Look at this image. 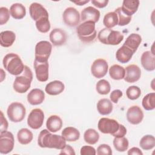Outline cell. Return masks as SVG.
I'll use <instances>...</instances> for the list:
<instances>
[{
    "mask_svg": "<svg viewBox=\"0 0 155 155\" xmlns=\"http://www.w3.org/2000/svg\"><path fill=\"white\" fill-rule=\"evenodd\" d=\"M126 94L129 99L135 100L140 97L141 94V90L137 86L133 85L129 87L127 89Z\"/></svg>",
    "mask_w": 155,
    "mask_h": 155,
    "instance_id": "ab89813d",
    "label": "cell"
},
{
    "mask_svg": "<svg viewBox=\"0 0 155 155\" xmlns=\"http://www.w3.org/2000/svg\"><path fill=\"white\" fill-rule=\"evenodd\" d=\"M97 155H111L112 150L111 147L107 144H101L97 148Z\"/></svg>",
    "mask_w": 155,
    "mask_h": 155,
    "instance_id": "b9f144b4",
    "label": "cell"
},
{
    "mask_svg": "<svg viewBox=\"0 0 155 155\" xmlns=\"http://www.w3.org/2000/svg\"><path fill=\"white\" fill-rule=\"evenodd\" d=\"M2 64L8 73L15 76L21 74L23 72L25 66L20 57L13 53H8L4 56Z\"/></svg>",
    "mask_w": 155,
    "mask_h": 155,
    "instance_id": "3957f363",
    "label": "cell"
},
{
    "mask_svg": "<svg viewBox=\"0 0 155 155\" xmlns=\"http://www.w3.org/2000/svg\"><path fill=\"white\" fill-rule=\"evenodd\" d=\"M122 95L123 93L120 90H114L111 93L110 97L111 102L117 104L119 99H120L122 96Z\"/></svg>",
    "mask_w": 155,
    "mask_h": 155,
    "instance_id": "7bdbcfd3",
    "label": "cell"
},
{
    "mask_svg": "<svg viewBox=\"0 0 155 155\" xmlns=\"http://www.w3.org/2000/svg\"><path fill=\"white\" fill-rule=\"evenodd\" d=\"M113 145L117 151L124 152L128 149L129 143L128 139L124 136L114 137L113 140Z\"/></svg>",
    "mask_w": 155,
    "mask_h": 155,
    "instance_id": "d590c367",
    "label": "cell"
},
{
    "mask_svg": "<svg viewBox=\"0 0 155 155\" xmlns=\"http://www.w3.org/2000/svg\"><path fill=\"white\" fill-rule=\"evenodd\" d=\"M65 89V85L60 81H53L47 84L45 91V92L52 96L59 94Z\"/></svg>",
    "mask_w": 155,
    "mask_h": 155,
    "instance_id": "44dd1931",
    "label": "cell"
},
{
    "mask_svg": "<svg viewBox=\"0 0 155 155\" xmlns=\"http://www.w3.org/2000/svg\"><path fill=\"white\" fill-rule=\"evenodd\" d=\"M104 25L107 28H111L118 24V17L116 12H111L107 13L104 18Z\"/></svg>",
    "mask_w": 155,
    "mask_h": 155,
    "instance_id": "1f68e13d",
    "label": "cell"
},
{
    "mask_svg": "<svg viewBox=\"0 0 155 155\" xmlns=\"http://www.w3.org/2000/svg\"><path fill=\"white\" fill-rule=\"evenodd\" d=\"M84 139L86 143L94 145L97 143L99 139V134L97 131L93 128L87 130L84 134Z\"/></svg>",
    "mask_w": 155,
    "mask_h": 155,
    "instance_id": "d6a6232c",
    "label": "cell"
},
{
    "mask_svg": "<svg viewBox=\"0 0 155 155\" xmlns=\"http://www.w3.org/2000/svg\"><path fill=\"white\" fill-rule=\"evenodd\" d=\"M62 136L68 142H74L80 137V133L78 129L72 127L65 128L62 131Z\"/></svg>",
    "mask_w": 155,
    "mask_h": 155,
    "instance_id": "4316f807",
    "label": "cell"
},
{
    "mask_svg": "<svg viewBox=\"0 0 155 155\" xmlns=\"http://www.w3.org/2000/svg\"><path fill=\"white\" fill-rule=\"evenodd\" d=\"M139 5V1L138 0H125L122 2L121 9L124 13L131 16L137 12Z\"/></svg>",
    "mask_w": 155,
    "mask_h": 155,
    "instance_id": "d4e9b609",
    "label": "cell"
},
{
    "mask_svg": "<svg viewBox=\"0 0 155 155\" xmlns=\"http://www.w3.org/2000/svg\"><path fill=\"white\" fill-rule=\"evenodd\" d=\"M110 84L105 79H101L99 81L96 85V90L97 92L100 94H107L110 93Z\"/></svg>",
    "mask_w": 155,
    "mask_h": 155,
    "instance_id": "8d00e7d4",
    "label": "cell"
},
{
    "mask_svg": "<svg viewBox=\"0 0 155 155\" xmlns=\"http://www.w3.org/2000/svg\"><path fill=\"white\" fill-rule=\"evenodd\" d=\"M7 113L10 120L16 123L22 121L24 119L26 110L23 104L15 102L10 104L8 107Z\"/></svg>",
    "mask_w": 155,
    "mask_h": 155,
    "instance_id": "52a82bcc",
    "label": "cell"
},
{
    "mask_svg": "<svg viewBox=\"0 0 155 155\" xmlns=\"http://www.w3.org/2000/svg\"><path fill=\"white\" fill-rule=\"evenodd\" d=\"M125 73V68L117 64H114L109 69V74L110 77L114 80H120L124 78Z\"/></svg>",
    "mask_w": 155,
    "mask_h": 155,
    "instance_id": "4dcf8cb0",
    "label": "cell"
},
{
    "mask_svg": "<svg viewBox=\"0 0 155 155\" xmlns=\"http://www.w3.org/2000/svg\"><path fill=\"white\" fill-rule=\"evenodd\" d=\"M15 140L13 134L10 131H4L0 133V153L8 154L14 147Z\"/></svg>",
    "mask_w": 155,
    "mask_h": 155,
    "instance_id": "9c48e42d",
    "label": "cell"
},
{
    "mask_svg": "<svg viewBox=\"0 0 155 155\" xmlns=\"http://www.w3.org/2000/svg\"><path fill=\"white\" fill-rule=\"evenodd\" d=\"M100 18V12L96 8L88 6L81 12V21L82 22L92 21L97 22Z\"/></svg>",
    "mask_w": 155,
    "mask_h": 155,
    "instance_id": "e0dca14e",
    "label": "cell"
},
{
    "mask_svg": "<svg viewBox=\"0 0 155 155\" xmlns=\"http://www.w3.org/2000/svg\"><path fill=\"white\" fill-rule=\"evenodd\" d=\"M62 124V120L59 116L51 115L47 120L46 127L50 132L55 133L61 129Z\"/></svg>",
    "mask_w": 155,
    "mask_h": 155,
    "instance_id": "603a6c76",
    "label": "cell"
},
{
    "mask_svg": "<svg viewBox=\"0 0 155 155\" xmlns=\"http://www.w3.org/2000/svg\"><path fill=\"white\" fill-rule=\"evenodd\" d=\"M62 18L67 25L75 27L80 22V14L75 8L70 7L63 12Z\"/></svg>",
    "mask_w": 155,
    "mask_h": 155,
    "instance_id": "7c38bea8",
    "label": "cell"
},
{
    "mask_svg": "<svg viewBox=\"0 0 155 155\" xmlns=\"http://www.w3.org/2000/svg\"><path fill=\"white\" fill-rule=\"evenodd\" d=\"M142 42L141 36L137 33H131L126 39L124 45L131 50L134 53Z\"/></svg>",
    "mask_w": 155,
    "mask_h": 155,
    "instance_id": "cb8c5ba5",
    "label": "cell"
},
{
    "mask_svg": "<svg viewBox=\"0 0 155 155\" xmlns=\"http://www.w3.org/2000/svg\"><path fill=\"white\" fill-rule=\"evenodd\" d=\"M16 39L15 33L10 30L2 31L0 34L1 45L4 47H9L12 46Z\"/></svg>",
    "mask_w": 155,
    "mask_h": 155,
    "instance_id": "484cf974",
    "label": "cell"
},
{
    "mask_svg": "<svg viewBox=\"0 0 155 155\" xmlns=\"http://www.w3.org/2000/svg\"><path fill=\"white\" fill-rule=\"evenodd\" d=\"M127 154L128 155H132V154H134V155H142L143 154L141 150L137 147H133V148H130L128 150Z\"/></svg>",
    "mask_w": 155,
    "mask_h": 155,
    "instance_id": "c3c4849f",
    "label": "cell"
},
{
    "mask_svg": "<svg viewBox=\"0 0 155 155\" xmlns=\"http://www.w3.org/2000/svg\"><path fill=\"white\" fill-rule=\"evenodd\" d=\"M71 2H73V3L78 5H83L85 4L86 3L89 2L90 1L89 0H86V1L82 0V1H71Z\"/></svg>",
    "mask_w": 155,
    "mask_h": 155,
    "instance_id": "681fc988",
    "label": "cell"
},
{
    "mask_svg": "<svg viewBox=\"0 0 155 155\" xmlns=\"http://www.w3.org/2000/svg\"><path fill=\"white\" fill-rule=\"evenodd\" d=\"M52 50L51 44L47 41H41L35 46V59L39 61H48Z\"/></svg>",
    "mask_w": 155,
    "mask_h": 155,
    "instance_id": "ba28073f",
    "label": "cell"
},
{
    "mask_svg": "<svg viewBox=\"0 0 155 155\" xmlns=\"http://www.w3.org/2000/svg\"><path fill=\"white\" fill-rule=\"evenodd\" d=\"M29 13L31 18L35 21L42 18H48V13L47 10L38 2H33L30 5Z\"/></svg>",
    "mask_w": 155,
    "mask_h": 155,
    "instance_id": "2e32d148",
    "label": "cell"
},
{
    "mask_svg": "<svg viewBox=\"0 0 155 155\" xmlns=\"http://www.w3.org/2000/svg\"><path fill=\"white\" fill-rule=\"evenodd\" d=\"M97 38L104 44L116 45L123 40L124 35L119 31L104 28L99 32Z\"/></svg>",
    "mask_w": 155,
    "mask_h": 155,
    "instance_id": "8992f818",
    "label": "cell"
},
{
    "mask_svg": "<svg viewBox=\"0 0 155 155\" xmlns=\"http://www.w3.org/2000/svg\"><path fill=\"white\" fill-rule=\"evenodd\" d=\"M70 154V155H74L75 152L74 149L69 145H65V146L61 150L59 154Z\"/></svg>",
    "mask_w": 155,
    "mask_h": 155,
    "instance_id": "bcb514c9",
    "label": "cell"
},
{
    "mask_svg": "<svg viewBox=\"0 0 155 155\" xmlns=\"http://www.w3.org/2000/svg\"><path fill=\"white\" fill-rule=\"evenodd\" d=\"M99 130L104 134H110L114 137L124 136L127 133L126 128L113 119L102 117L98 122Z\"/></svg>",
    "mask_w": 155,
    "mask_h": 155,
    "instance_id": "7a4b0ae2",
    "label": "cell"
},
{
    "mask_svg": "<svg viewBox=\"0 0 155 155\" xmlns=\"http://www.w3.org/2000/svg\"><path fill=\"white\" fill-rule=\"evenodd\" d=\"M108 68V65L105 59H97L91 65V72L93 76L99 79L106 75Z\"/></svg>",
    "mask_w": 155,
    "mask_h": 155,
    "instance_id": "4fadbf2b",
    "label": "cell"
},
{
    "mask_svg": "<svg viewBox=\"0 0 155 155\" xmlns=\"http://www.w3.org/2000/svg\"><path fill=\"white\" fill-rule=\"evenodd\" d=\"M17 137L19 142L21 144L27 145L31 142L33 138V135L30 130L25 128L18 131Z\"/></svg>",
    "mask_w": 155,
    "mask_h": 155,
    "instance_id": "f546056e",
    "label": "cell"
},
{
    "mask_svg": "<svg viewBox=\"0 0 155 155\" xmlns=\"http://www.w3.org/2000/svg\"><path fill=\"white\" fill-rule=\"evenodd\" d=\"M113 104L111 102L106 98L100 99L97 104L98 112L102 115H108L113 111Z\"/></svg>",
    "mask_w": 155,
    "mask_h": 155,
    "instance_id": "f1b7e54d",
    "label": "cell"
},
{
    "mask_svg": "<svg viewBox=\"0 0 155 155\" xmlns=\"http://www.w3.org/2000/svg\"><path fill=\"white\" fill-rule=\"evenodd\" d=\"M133 54L134 53L131 50L123 45L117 50L116 58L119 62L125 64L130 61Z\"/></svg>",
    "mask_w": 155,
    "mask_h": 155,
    "instance_id": "7402d4cb",
    "label": "cell"
},
{
    "mask_svg": "<svg viewBox=\"0 0 155 155\" xmlns=\"http://www.w3.org/2000/svg\"><path fill=\"white\" fill-rule=\"evenodd\" d=\"M50 40L55 46L62 45L67 40L66 33L61 28H54L50 33Z\"/></svg>",
    "mask_w": 155,
    "mask_h": 155,
    "instance_id": "ac0fdd59",
    "label": "cell"
},
{
    "mask_svg": "<svg viewBox=\"0 0 155 155\" xmlns=\"http://www.w3.org/2000/svg\"><path fill=\"white\" fill-rule=\"evenodd\" d=\"M38 143L41 148L62 150L66 145V140L62 136L51 134L49 130L44 129L38 136Z\"/></svg>",
    "mask_w": 155,
    "mask_h": 155,
    "instance_id": "6da1fadb",
    "label": "cell"
},
{
    "mask_svg": "<svg viewBox=\"0 0 155 155\" xmlns=\"http://www.w3.org/2000/svg\"><path fill=\"white\" fill-rule=\"evenodd\" d=\"M143 108L146 110H153L155 108V93H150L145 95L142 102Z\"/></svg>",
    "mask_w": 155,
    "mask_h": 155,
    "instance_id": "e575fe53",
    "label": "cell"
},
{
    "mask_svg": "<svg viewBox=\"0 0 155 155\" xmlns=\"http://www.w3.org/2000/svg\"><path fill=\"white\" fill-rule=\"evenodd\" d=\"M10 13L15 19H21L26 15V10L24 5L20 3H15L10 8Z\"/></svg>",
    "mask_w": 155,
    "mask_h": 155,
    "instance_id": "83f0119b",
    "label": "cell"
},
{
    "mask_svg": "<svg viewBox=\"0 0 155 155\" xmlns=\"http://www.w3.org/2000/svg\"><path fill=\"white\" fill-rule=\"evenodd\" d=\"M44 119V113L40 108H35L31 111L28 118V125L34 130H37L41 127Z\"/></svg>",
    "mask_w": 155,
    "mask_h": 155,
    "instance_id": "30bf717a",
    "label": "cell"
},
{
    "mask_svg": "<svg viewBox=\"0 0 155 155\" xmlns=\"http://www.w3.org/2000/svg\"><path fill=\"white\" fill-rule=\"evenodd\" d=\"M125 70V73L124 79L126 82L128 83H134L140 79L141 70L137 65L135 64L128 65Z\"/></svg>",
    "mask_w": 155,
    "mask_h": 155,
    "instance_id": "9a60e30c",
    "label": "cell"
},
{
    "mask_svg": "<svg viewBox=\"0 0 155 155\" xmlns=\"http://www.w3.org/2000/svg\"><path fill=\"white\" fill-rule=\"evenodd\" d=\"M91 3L96 7L97 8H104L106 7L108 3V0H101V1H98V0H92Z\"/></svg>",
    "mask_w": 155,
    "mask_h": 155,
    "instance_id": "7dc6e473",
    "label": "cell"
},
{
    "mask_svg": "<svg viewBox=\"0 0 155 155\" xmlns=\"http://www.w3.org/2000/svg\"><path fill=\"white\" fill-rule=\"evenodd\" d=\"M34 68L37 79L40 82H45L48 79V61H39L35 59Z\"/></svg>",
    "mask_w": 155,
    "mask_h": 155,
    "instance_id": "8fae6325",
    "label": "cell"
},
{
    "mask_svg": "<svg viewBox=\"0 0 155 155\" xmlns=\"http://www.w3.org/2000/svg\"><path fill=\"white\" fill-rule=\"evenodd\" d=\"M33 80V73L31 69L27 65L24 66L23 72L16 77L13 82V89L19 93H25L30 88Z\"/></svg>",
    "mask_w": 155,
    "mask_h": 155,
    "instance_id": "277c9868",
    "label": "cell"
},
{
    "mask_svg": "<svg viewBox=\"0 0 155 155\" xmlns=\"http://www.w3.org/2000/svg\"><path fill=\"white\" fill-rule=\"evenodd\" d=\"M76 33L83 42L90 43L94 41L97 35L95 23L92 21L83 22L77 27Z\"/></svg>",
    "mask_w": 155,
    "mask_h": 155,
    "instance_id": "5b68a950",
    "label": "cell"
},
{
    "mask_svg": "<svg viewBox=\"0 0 155 155\" xmlns=\"http://www.w3.org/2000/svg\"><path fill=\"white\" fill-rule=\"evenodd\" d=\"M10 18V12L7 8L2 7L0 8V24H5Z\"/></svg>",
    "mask_w": 155,
    "mask_h": 155,
    "instance_id": "60d3db41",
    "label": "cell"
},
{
    "mask_svg": "<svg viewBox=\"0 0 155 155\" xmlns=\"http://www.w3.org/2000/svg\"><path fill=\"white\" fill-rule=\"evenodd\" d=\"M96 154L94 148L91 146H83L81 148V155H95Z\"/></svg>",
    "mask_w": 155,
    "mask_h": 155,
    "instance_id": "ee69618b",
    "label": "cell"
},
{
    "mask_svg": "<svg viewBox=\"0 0 155 155\" xmlns=\"http://www.w3.org/2000/svg\"><path fill=\"white\" fill-rule=\"evenodd\" d=\"M36 27L39 31L45 33L50 29V23L48 18H42L36 21Z\"/></svg>",
    "mask_w": 155,
    "mask_h": 155,
    "instance_id": "f35d334b",
    "label": "cell"
},
{
    "mask_svg": "<svg viewBox=\"0 0 155 155\" xmlns=\"http://www.w3.org/2000/svg\"><path fill=\"white\" fill-rule=\"evenodd\" d=\"M114 12L116 13L118 17V24L120 26H124L128 24L131 20V16H128L123 12L121 9V7H118L114 10Z\"/></svg>",
    "mask_w": 155,
    "mask_h": 155,
    "instance_id": "74e56055",
    "label": "cell"
},
{
    "mask_svg": "<svg viewBox=\"0 0 155 155\" xmlns=\"http://www.w3.org/2000/svg\"><path fill=\"white\" fill-rule=\"evenodd\" d=\"M45 99L44 91L39 88L31 90L27 94V101L32 105H37L43 102Z\"/></svg>",
    "mask_w": 155,
    "mask_h": 155,
    "instance_id": "ffe728a7",
    "label": "cell"
},
{
    "mask_svg": "<svg viewBox=\"0 0 155 155\" xmlns=\"http://www.w3.org/2000/svg\"><path fill=\"white\" fill-rule=\"evenodd\" d=\"M140 61L142 67L146 70L151 71L155 69V56L151 51L143 52L141 56Z\"/></svg>",
    "mask_w": 155,
    "mask_h": 155,
    "instance_id": "d6986e66",
    "label": "cell"
},
{
    "mask_svg": "<svg viewBox=\"0 0 155 155\" xmlns=\"http://www.w3.org/2000/svg\"><path fill=\"white\" fill-rule=\"evenodd\" d=\"M139 145L144 150H151L155 146V138L152 135H145L141 138L139 142Z\"/></svg>",
    "mask_w": 155,
    "mask_h": 155,
    "instance_id": "836d02e7",
    "label": "cell"
},
{
    "mask_svg": "<svg viewBox=\"0 0 155 155\" xmlns=\"http://www.w3.org/2000/svg\"><path fill=\"white\" fill-rule=\"evenodd\" d=\"M8 122L7 119L4 116V114L2 111H1V128H0V132H4L7 131V129L8 128Z\"/></svg>",
    "mask_w": 155,
    "mask_h": 155,
    "instance_id": "f6af8a7d",
    "label": "cell"
},
{
    "mask_svg": "<svg viewBox=\"0 0 155 155\" xmlns=\"http://www.w3.org/2000/svg\"><path fill=\"white\" fill-rule=\"evenodd\" d=\"M143 118V113L140 108L137 105L130 107L127 112V119L128 121L133 124L137 125L140 123Z\"/></svg>",
    "mask_w": 155,
    "mask_h": 155,
    "instance_id": "5bb4252c",
    "label": "cell"
}]
</instances>
